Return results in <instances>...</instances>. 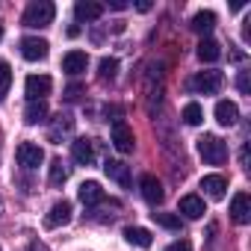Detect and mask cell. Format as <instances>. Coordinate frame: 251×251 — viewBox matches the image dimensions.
Segmentation results:
<instances>
[{
  "label": "cell",
  "instance_id": "obj_1",
  "mask_svg": "<svg viewBox=\"0 0 251 251\" xmlns=\"http://www.w3.org/2000/svg\"><path fill=\"white\" fill-rule=\"evenodd\" d=\"M53 18H56V6L48 3V0H39V3H30V6H27V12H24L21 21H24V27H30V30H42V27H50Z\"/></svg>",
  "mask_w": 251,
  "mask_h": 251
},
{
  "label": "cell",
  "instance_id": "obj_2",
  "mask_svg": "<svg viewBox=\"0 0 251 251\" xmlns=\"http://www.w3.org/2000/svg\"><path fill=\"white\" fill-rule=\"evenodd\" d=\"M198 154L204 157V163L210 166H222L227 160V145L219 136H201L198 139Z\"/></svg>",
  "mask_w": 251,
  "mask_h": 251
},
{
  "label": "cell",
  "instance_id": "obj_3",
  "mask_svg": "<svg viewBox=\"0 0 251 251\" xmlns=\"http://www.w3.org/2000/svg\"><path fill=\"white\" fill-rule=\"evenodd\" d=\"M222 80H225L222 71H213V68H210V71H198L189 86H192L195 92H201V95H216V92L222 89Z\"/></svg>",
  "mask_w": 251,
  "mask_h": 251
},
{
  "label": "cell",
  "instance_id": "obj_4",
  "mask_svg": "<svg viewBox=\"0 0 251 251\" xmlns=\"http://www.w3.org/2000/svg\"><path fill=\"white\" fill-rule=\"evenodd\" d=\"M15 160H18V166H24V169H39V166L45 163V151H42L36 142H21V145L15 148Z\"/></svg>",
  "mask_w": 251,
  "mask_h": 251
},
{
  "label": "cell",
  "instance_id": "obj_5",
  "mask_svg": "<svg viewBox=\"0 0 251 251\" xmlns=\"http://www.w3.org/2000/svg\"><path fill=\"white\" fill-rule=\"evenodd\" d=\"M112 145H115V151H121V154H130V151H133V145H136L133 130H130L121 118H115V121H112Z\"/></svg>",
  "mask_w": 251,
  "mask_h": 251
},
{
  "label": "cell",
  "instance_id": "obj_6",
  "mask_svg": "<svg viewBox=\"0 0 251 251\" xmlns=\"http://www.w3.org/2000/svg\"><path fill=\"white\" fill-rule=\"evenodd\" d=\"M48 53H50V45L45 39H36V36L21 39V56L27 62H42V59H48Z\"/></svg>",
  "mask_w": 251,
  "mask_h": 251
},
{
  "label": "cell",
  "instance_id": "obj_7",
  "mask_svg": "<svg viewBox=\"0 0 251 251\" xmlns=\"http://www.w3.org/2000/svg\"><path fill=\"white\" fill-rule=\"evenodd\" d=\"M50 89H53V80L48 74H30L27 83H24V92H27L30 100H45L50 95Z\"/></svg>",
  "mask_w": 251,
  "mask_h": 251
},
{
  "label": "cell",
  "instance_id": "obj_8",
  "mask_svg": "<svg viewBox=\"0 0 251 251\" xmlns=\"http://www.w3.org/2000/svg\"><path fill=\"white\" fill-rule=\"evenodd\" d=\"M230 219L236 225H248L251 222V198L248 192H236L233 201H230Z\"/></svg>",
  "mask_w": 251,
  "mask_h": 251
},
{
  "label": "cell",
  "instance_id": "obj_9",
  "mask_svg": "<svg viewBox=\"0 0 251 251\" xmlns=\"http://www.w3.org/2000/svg\"><path fill=\"white\" fill-rule=\"evenodd\" d=\"M71 222V204L68 201H56L53 207H50V213L45 216V227H62V225H68Z\"/></svg>",
  "mask_w": 251,
  "mask_h": 251
},
{
  "label": "cell",
  "instance_id": "obj_10",
  "mask_svg": "<svg viewBox=\"0 0 251 251\" xmlns=\"http://www.w3.org/2000/svg\"><path fill=\"white\" fill-rule=\"evenodd\" d=\"M103 172L109 180H115L118 186H130V166H124L121 160H106L103 163Z\"/></svg>",
  "mask_w": 251,
  "mask_h": 251
},
{
  "label": "cell",
  "instance_id": "obj_11",
  "mask_svg": "<svg viewBox=\"0 0 251 251\" xmlns=\"http://www.w3.org/2000/svg\"><path fill=\"white\" fill-rule=\"evenodd\" d=\"M86 65H89V56H86L83 50H68V53L62 56V71H65V74H71V77L83 74V71H86Z\"/></svg>",
  "mask_w": 251,
  "mask_h": 251
},
{
  "label": "cell",
  "instance_id": "obj_12",
  "mask_svg": "<svg viewBox=\"0 0 251 251\" xmlns=\"http://www.w3.org/2000/svg\"><path fill=\"white\" fill-rule=\"evenodd\" d=\"M201 189H204L210 198L222 201V198L227 195V180H225L222 175H204V177H201Z\"/></svg>",
  "mask_w": 251,
  "mask_h": 251
},
{
  "label": "cell",
  "instance_id": "obj_13",
  "mask_svg": "<svg viewBox=\"0 0 251 251\" xmlns=\"http://www.w3.org/2000/svg\"><path fill=\"white\" fill-rule=\"evenodd\" d=\"M139 186H142V198H145L148 204H160V201H163V195H166V192H163V183H160L154 175H145Z\"/></svg>",
  "mask_w": 251,
  "mask_h": 251
},
{
  "label": "cell",
  "instance_id": "obj_14",
  "mask_svg": "<svg viewBox=\"0 0 251 251\" xmlns=\"http://www.w3.org/2000/svg\"><path fill=\"white\" fill-rule=\"evenodd\" d=\"M239 118V106L233 100H219L216 103V121L222 124V127H230V124H236Z\"/></svg>",
  "mask_w": 251,
  "mask_h": 251
},
{
  "label": "cell",
  "instance_id": "obj_15",
  "mask_svg": "<svg viewBox=\"0 0 251 251\" xmlns=\"http://www.w3.org/2000/svg\"><path fill=\"white\" fill-rule=\"evenodd\" d=\"M77 195H80V201H83L86 207H95V204H100V201H103V189H100V183H95V180L80 183Z\"/></svg>",
  "mask_w": 251,
  "mask_h": 251
},
{
  "label": "cell",
  "instance_id": "obj_16",
  "mask_svg": "<svg viewBox=\"0 0 251 251\" xmlns=\"http://www.w3.org/2000/svg\"><path fill=\"white\" fill-rule=\"evenodd\" d=\"M180 213H183L186 219H201V216L207 213L204 198H198V195H183V198H180Z\"/></svg>",
  "mask_w": 251,
  "mask_h": 251
},
{
  "label": "cell",
  "instance_id": "obj_17",
  "mask_svg": "<svg viewBox=\"0 0 251 251\" xmlns=\"http://www.w3.org/2000/svg\"><path fill=\"white\" fill-rule=\"evenodd\" d=\"M74 15H77L80 21H98V18L103 15V6L95 3V0H80V3L74 6Z\"/></svg>",
  "mask_w": 251,
  "mask_h": 251
},
{
  "label": "cell",
  "instance_id": "obj_18",
  "mask_svg": "<svg viewBox=\"0 0 251 251\" xmlns=\"http://www.w3.org/2000/svg\"><path fill=\"white\" fill-rule=\"evenodd\" d=\"M48 118V103L45 100H27L24 106V121L27 124H42Z\"/></svg>",
  "mask_w": 251,
  "mask_h": 251
},
{
  "label": "cell",
  "instance_id": "obj_19",
  "mask_svg": "<svg viewBox=\"0 0 251 251\" xmlns=\"http://www.w3.org/2000/svg\"><path fill=\"white\" fill-rule=\"evenodd\" d=\"M124 239L130 245H139V248H151V242H154L148 227H124Z\"/></svg>",
  "mask_w": 251,
  "mask_h": 251
},
{
  "label": "cell",
  "instance_id": "obj_20",
  "mask_svg": "<svg viewBox=\"0 0 251 251\" xmlns=\"http://www.w3.org/2000/svg\"><path fill=\"white\" fill-rule=\"evenodd\" d=\"M189 27H192L195 33H210V30L216 27V12H210V9H201V12H195Z\"/></svg>",
  "mask_w": 251,
  "mask_h": 251
},
{
  "label": "cell",
  "instance_id": "obj_21",
  "mask_svg": "<svg viewBox=\"0 0 251 251\" xmlns=\"http://www.w3.org/2000/svg\"><path fill=\"white\" fill-rule=\"evenodd\" d=\"M71 154H74V160H77L80 166H92V160H95V148H92L89 139H77L74 148H71Z\"/></svg>",
  "mask_w": 251,
  "mask_h": 251
},
{
  "label": "cell",
  "instance_id": "obj_22",
  "mask_svg": "<svg viewBox=\"0 0 251 251\" xmlns=\"http://www.w3.org/2000/svg\"><path fill=\"white\" fill-rule=\"evenodd\" d=\"M219 56H222L219 42H213V39H201V42H198V59H201V62H216Z\"/></svg>",
  "mask_w": 251,
  "mask_h": 251
},
{
  "label": "cell",
  "instance_id": "obj_23",
  "mask_svg": "<svg viewBox=\"0 0 251 251\" xmlns=\"http://www.w3.org/2000/svg\"><path fill=\"white\" fill-rule=\"evenodd\" d=\"M183 121L189 124V127H198V124L204 121V109H201L195 100H192V103H186V106H183Z\"/></svg>",
  "mask_w": 251,
  "mask_h": 251
},
{
  "label": "cell",
  "instance_id": "obj_24",
  "mask_svg": "<svg viewBox=\"0 0 251 251\" xmlns=\"http://www.w3.org/2000/svg\"><path fill=\"white\" fill-rule=\"evenodd\" d=\"M9 86H12V68H9L6 59H0V100H6Z\"/></svg>",
  "mask_w": 251,
  "mask_h": 251
},
{
  "label": "cell",
  "instance_id": "obj_25",
  "mask_svg": "<svg viewBox=\"0 0 251 251\" xmlns=\"http://www.w3.org/2000/svg\"><path fill=\"white\" fill-rule=\"evenodd\" d=\"M65 180H68V166H65L62 160H53V163H50V183H53V186H62Z\"/></svg>",
  "mask_w": 251,
  "mask_h": 251
},
{
  "label": "cell",
  "instance_id": "obj_26",
  "mask_svg": "<svg viewBox=\"0 0 251 251\" xmlns=\"http://www.w3.org/2000/svg\"><path fill=\"white\" fill-rule=\"evenodd\" d=\"M74 130V118L71 115H59L56 124H53V130H50V139H59L62 133H71Z\"/></svg>",
  "mask_w": 251,
  "mask_h": 251
},
{
  "label": "cell",
  "instance_id": "obj_27",
  "mask_svg": "<svg viewBox=\"0 0 251 251\" xmlns=\"http://www.w3.org/2000/svg\"><path fill=\"white\" fill-rule=\"evenodd\" d=\"M157 225L169 227V230H180V216H172V213H154Z\"/></svg>",
  "mask_w": 251,
  "mask_h": 251
},
{
  "label": "cell",
  "instance_id": "obj_28",
  "mask_svg": "<svg viewBox=\"0 0 251 251\" xmlns=\"http://www.w3.org/2000/svg\"><path fill=\"white\" fill-rule=\"evenodd\" d=\"M115 71H118V62L109 59V56H103V59H100V80H112Z\"/></svg>",
  "mask_w": 251,
  "mask_h": 251
},
{
  "label": "cell",
  "instance_id": "obj_29",
  "mask_svg": "<svg viewBox=\"0 0 251 251\" xmlns=\"http://www.w3.org/2000/svg\"><path fill=\"white\" fill-rule=\"evenodd\" d=\"M80 95H83V86H80V83H71V86L65 89V100H77Z\"/></svg>",
  "mask_w": 251,
  "mask_h": 251
},
{
  "label": "cell",
  "instance_id": "obj_30",
  "mask_svg": "<svg viewBox=\"0 0 251 251\" xmlns=\"http://www.w3.org/2000/svg\"><path fill=\"white\" fill-rule=\"evenodd\" d=\"M236 86H239V92H242V95H248V92H251V83H248V71H242V74L236 77Z\"/></svg>",
  "mask_w": 251,
  "mask_h": 251
},
{
  "label": "cell",
  "instance_id": "obj_31",
  "mask_svg": "<svg viewBox=\"0 0 251 251\" xmlns=\"http://www.w3.org/2000/svg\"><path fill=\"white\" fill-rule=\"evenodd\" d=\"M166 251H189V242H186V239H177V242H172Z\"/></svg>",
  "mask_w": 251,
  "mask_h": 251
},
{
  "label": "cell",
  "instance_id": "obj_32",
  "mask_svg": "<svg viewBox=\"0 0 251 251\" xmlns=\"http://www.w3.org/2000/svg\"><path fill=\"white\" fill-rule=\"evenodd\" d=\"M242 39H245V42L251 39V15L245 18V27H242Z\"/></svg>",
  "mask_w": 251,
  "mask_h": 251
},
{
  "label": "cell",
  "instance_id": "obj_33",
  "mask_svg": "<svg viewBox=\"0 0 251 251\" xmlns=\"http://www.w3.org/2000/svg\"><path fill=\"white\" fill-rule=\"evenodd\" d=\"M109 6H112V9H127V3H124V0H109Z\"/></svg>",
  "mask_w": 251,
  "mask_h": 251
},
{
  "label": "cell",
  "instance_id": "obj_34",
  "mask_svg": "<svg viewBox=\"0 0 251 251\" xmlns=\"http://www.w3.org/2000/svg\"><path fill=\"white\" fill-rule=\"evenodd\" d=\"M136 9H139V12H148V9H151V3H148V0H142V3H136Z\"/></svg>",
  "mask_w": 251,
  "mask_h": 251
},
{
  "label": "cell",
  "instance_id": "obj_35",
  "mask_svg": "<svg viewBox=\"0 0 251 251\" xmlns=\"http://www.w3.org/2000/svg\"><path fill=\"white\" fill-rule=\"evenodd\" d=\"M0 39H3V27H0Z\"/></svg>",
  "mask_w": 251,
  "mask_h": 251
}]
</instances>
